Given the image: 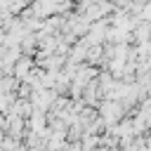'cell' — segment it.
<instances>
[{"label": "cell", "mask_w": 151, "mask_h": 151, "mask_svg": "<svg viewBox=\"0 0 151 151\" xmlns=\"http://www.w3.org/2000/svg\"><path fill=\"white\" fill-rule=\"evenodd\" d=\"M38 64H35V57H28V54H21L19 57V61L14 64V78L17 80H26L31 73H33V68H35Z\"/></svg>", "instance_id": "cell-5"}, {"label": "cell", "mask_w": 151, "mask_h": 151, "mask_svg": "<svg viewBox=\"0 0 151 151\" xmlns=\"http://www.w3.org/2000/svg\"><path fill=\"white\" fill-rule=\"evenodd\" d=\"M7 125V113H0V130H5Z\"/></svg>", "instance_id": "cell-10"}, {"label": "cell", "mask_w": 151, "mask_h": 151, "mask_svg": "<svg viewBox=\"0 0 151 151\" xmlns=\"http://www.w3.org/2000/svg\"><path fill=\"white\" fill-rule=\"evenodd\" d=\"M28 130V120L24 116H17V113H7V125H5V132L9 137H17L24 142V134Z\"/></svg>", "instance_id": "cell-2"}, {"label": "cell", "mask_w": 151, "mask_h": 151, "mask_svg": "<svg viewBox=\"0 0 151 151\" xmlns=\"http://www.w3.org/2000/svg\"><path fill=\"white\" fill-rule=\"evenodd\" d=\"M146 40H151V21H139L137 26H134V31H132V45H137V42H146Z\"/></svg>", "instance_id": "cell-7"}, {"label": "cell", "mask_w": 151, "mask_h": 151, "mask_svg": "<svg viewBox=\"0 0 151 151\" xmlns=\"http://www.w3.org/2000/svg\"><path fill=\"white\" fill-rule=\"evenodd\" d=\"M5 76V66H2V59H0V78Z\"/></svg>", "instance_id": "cell-11"}, {"label": "cell", "mask_w": 151, "mask_h": 151, "mask_svg": "<svg viewBox=\"0 0 151 151\" xmlns=\"http://www.w3.org/2000/svg\"><path fill=\"white\" fill-rule=\"evenodd\" d=\"M99 137H101V134H87V132H85V134H83V139H80L83 149H85V151H94V149L101 144V139H99Z\"/></svg>", "instance_id": "cell-8"}, {"label": "cell", "mask_w": 151, "mask_h": 151, "mask_svg": "<svg viewBox=\"0 0 151 151\" xmlns=\"http://www.w3.org/2000/svg\"><path fill=\"white\" fill-rule=\"evenodd\" d=\"M97 78H99V68L85 61V64H78L76 76H73V83L80 85V87H87V85H90L92 80H97Z\"/></svg>", "instance_id": "cell-3"}, {"label": "cell", "mask_w": 151, "mask_h": 151, "mask_svg": "<svg viewBox=\"0 0 151 151\" xmlns=\"http://www.w3.org/2000/svg\"><path fill=\"white\" fill-rule=\"evenodd\" d=\"M57 97H59V94H57L54 90H45V87H40V90H33V94H31L28 99L33 101L35 109H40V111H50Z\"/></svg>", "instance_id": "cell-4"}, {"label": "cell", "mask_w": 151, "mask_h": 151, "mask_svg": "<svg viewBox=\"0 0 151 151\" xmlns=\"http://www.w3.org/2000/svg\"><path fill=\"white\" fill-rule=\"evenodd\" d=\"M142 151H149V149H142Z\"/></svg>", "instance_id": "cell-13"}, {"label": "cell", "mask_w": 151, "mask_h": 151, "mask_svg": "<svg viewBox=\"0 0 151 151\" xmlns=\"http://www.w3.org/2000/svg\"><path fill=\"white\" fill-rule=\"evenodd\" d=\"M87 50H90V45L87 42H83V40H78L73 47H71V52H68V64H85L87 61Z\"/></svg>", "instance_id": "cell-6"}, {"label": "cell", "mask_w": 151, "mask_h": 151, "mask_svg": "<svg viewBox=\"0 0 151 151\" xmlns=\"http://www.w3.org/2000/svg\"><path fill=\"white\" fill-rule=\"evenodd\" d=\"M132 2H137V5H146L149 0H132Z\"/></svg>", "instance_id": "cell-12"}, {"label": "cell", "mask_w": 151, "mask_h": 151, "mask_svg": "<svg viewBox=\"0 0 151 151\" xmlns=\"http://www.w3.org/2000/svg\"><path fill=\"white\" fill-rule=\"evenodd\" d=\"M97 111H99V116L106 120L109 130H111L113 125H118V123L127 116V109H125L123 101H118V99H101V104L97 106Z\"/></svg>", "instance_id": "cell-1"}, {"label": "cell", "mask_w": 151, "mask_h": 151, "mask_svg": "<svg viewBox=\"0 0 151 151\" xmlns=\"http://www.w3.org/2000/svg\"><path fill=\"white\" fill-rule=\"evenodd\" d=\"M64 151H85V149H83V144H80V142H68Z\"/></svg>", "instance_id": "cell-9"}]
</instances>
